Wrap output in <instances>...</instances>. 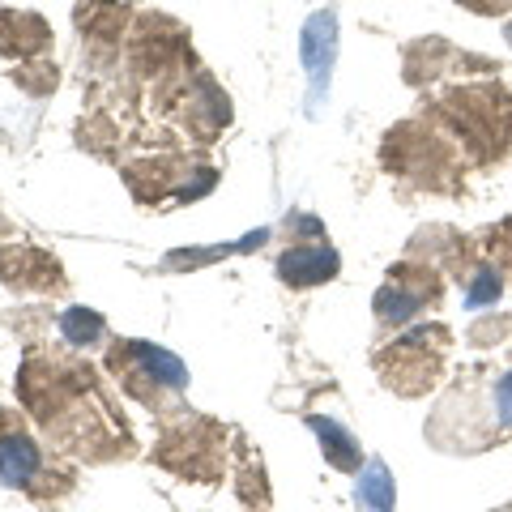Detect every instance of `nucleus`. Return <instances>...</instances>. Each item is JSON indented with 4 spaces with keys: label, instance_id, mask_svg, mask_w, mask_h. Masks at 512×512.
<instances>
[{
    "label": "nucleus",
    "instance_id": "4468645a",
    "mask_svg": "<svg viewBox=\"0 0 512 512\" xmlns=\"http://www.w3.org/2000/svg\"><path fill=\"white\" fill-rule=\"evenodd\" d=\"M99 333H103V320L94 316V312H82V308H77V312L64 316V338L77 342V346H82V342H94Z\"/></svg>",
    "mask_w": 512,
    "mask_h": 512
},
{
    "label": "nucleus",
    "instance_id": "ddd939ff",
    "mask_svg": "<svg viewBox=\"0 0 512 512\" xmlns=\"http://www.w3.org/2000/svg\"><path fill=\"white\" fill-rule=\"evenodd\" d=\"M508 333H512V316H508V312H487V316H478L474 325L466 329V346L491 350V346L508 342Z\"/></svg>",
    "mask_w": 512,
    "mask_h": 512
},
{
    "label": "nucleus",
    "instance_id": "f8f14e48",
    "mask_svg": "<svg viewBox=\"0 0 512 512\" xmlns=\"http://www.w3.org/2000/svg\"><path fill=\"white\" fill-rule=\"evenodd\" d=\"M478 248H483L487 261L500 269V278L512 286V214L500 218L495 227H487L483 235H478Z\"/></svg>",
    "mask_w": 512,
    "mask_h": 512
},
{
    "label": "nucleus",
    "instance_id": "9b49d317",
    "mask_svg": "<svg viewBox=\"0 0 512 512\" xmlns=\"http://www.w3.org/2000/svg\"><path fill=\"white\" fill-rule=\"evenodd\" d=\"M359 504L367 512H393V474L380 466V461H367V470L359 474Z\"/></svg>",
    "mask_w": 512,
    "mask_h": 512
},
{
    "label": "nucleus",
    "instance_id": "1a4fd4ad",
    "mask_svg": "<svg viewBox=\"0 0 512 512\" xmlns=\"http://www.w3.org/2000/svg\"><path fill=\"white\" fill-rule=\"evenodd\" d=\"M39 474V453L26 436H9L0 440V478L9 487H30V478Z\"/></svg>",
    "mask_w": 512,
    "mask_h": 512
},
{
    "label": "nucleus",
    "instance_id": "a211bd4d",
    "mask_svg": "<svg viewBox=\"0 0 512 512\" xmlns=\"http://www.w3.org/2000/svg\"><path fill=\"white\" fill-rule=\"evenodd\" d=\"M504 363H508V367H512V350H508V359H504Z\"/></svg>",
    "mask_w": 512,
    "mask_h": 512
},
{
    "label": "nucleus",
    "instance_id": "f3484780",
    "mask_svg": "<svg viewBox=\"0 0 512 512\" xmlns=\"http://www.w3.org/2000/svg\"><path fill=\"white\" fill-rule=\"evenodd\" d=\"M495 512H512V504H500V508H495Z\"/></svg>",
    "mask_w": 512,
    "mask_h": 512
},
{
    "label": "nucleus",
    "instance_id": "dca6fc26",
    "mask_svg": "<svg viewBox=\"0 0 512 512\" xmlns=\"http://www.w3.org/2000/svg\"><path fill=\"white\" fill-rule=\"evenodd\" d=\"M504 43H508V47H512V18H508V22H504Z\"/></svg>",
    "mask_w": 512,
    "mask_h": 512
},
{
    "label": "nucleus",
    "instance_id": "0eeeda50",
    "mask_svg": "<svg viewBox=\"0 0 512 512\" xmlns=\"http://www.w3.org/2000/svg\"><path fill=\"white\" fill-rule=\"evenodd\" d=\"M308 427L316 431L320 448H325V461H329L333 470H342V474H359V466H363V448H359V440L350 436V431H346L342 423L325 419V414H312Z\"/></svg>",
    "mask_w": 512,
    "mask_h": 512
},
{
    "label": "nucleus",
    "instance_id": "2eb2a0df",
    "mask_svg": "<svg viewBox=\"0 0 512 512\" xmlns=\"http://www.w3.org/2000/svg\"><path fill=\"white\" fill-rule=\"evenodd\" d=\"M461 9H470L474 18H508L512 13V0H457Z\"/></svg>",
    "mask_w": 512,
    "mask_h": 512
},
{
    "label": "nucleus",
    "instance_id": "423d86ee",
    "mask_svg": "<svg viewBox=\"0 0 512 512\" xmlns=\"http://www.w3.org/2000/svg\"><path fill=\"white\" fill-rule=\"evenodd\" d=\"M453 43L448 39H414L406 43V60H402V73H406V82L410 86H431V82H440V77L453 69Z\"/></svg>",
    "mask_w": 512,
    "mask_h": 512
},
{
    "label": "nucleus",
    "instance_id": "39448f33",
    "mask_svg": "<svg viewBox=\"0 0 512 512\" xmlns=\"http://www.w3.org/2000/svg\"><path fill=\"white\" fill-rule=\"evenodd\" d=\"M338 252H333L329 244H320V239H312V244H295V248H286L282 252V261H278V278L286 286H320V282H329V278H338Z\"/></svg>",
    "mask_w": 512,
    "mask_h": 512
},
{
    "label": "nucleus",
    "instance_id": "20e7f679",
    "mask_svg": "<svg viewBox=\"0 0 512 512\" xmlns=\"http://www.w3.org/2000/svg\"><path fill=\"white\" fill-rule=\"evenodd\" d=\"M448 346H453V329L448 325H410L397 333L389 346L376 350V376L397 397H427L444 376Z\"/></svg>",
    "mask_w": 512,
    "mask_h": 512
},
{
    "label": "nucleus",
    "instance_id": "9d476101",
    "mask_svg": "<svg viewBox=\"0 0 512 512\" xmlns=\"http://www.w3.org/2000/svg\"><path fill=\"white\" fill-rule=\"evenodd\" d=\"M504 286H508V282L500 278V269H495L487 256H483L474 274L461 282V291H466V295H461V303H466V308H495V299L504 295Z\"/></svg>",
    "mask_w": 512,
    "mask_h": 512
},
{
    "label": "nucleus",
    "instance_id": "f257e3e1",
    "mask_svg": "<svg viewBox=\"0 0 512 512\" xmlns=\"http://www.w3.org/2000/svg\"><path fill=\"white\" fill-rule=\"evenodd\" d=\"M512 440L504 419L500 393H495V367L474 363L440 393L436 410L427 419V444L453 457H478Z\"/></svg>",
    "mask_w": 512,
    "mask_h": 512
},
{
    "label": "nucleus",
    "instance_id": "6e6552de",
    "mask_svg": "<svg viewBox=\"0 0 512 512\" xmlns=\"http://www.w3.org/2000/svg\"><path fill=\"white\" fill-rule=\"evenodd\" d=\"M376 320L384 329H410L414 320H419L423 312H427V303L414 295V291H406V286H397V282H384L380 291H376Z\"/></svg>",
    "mask_w": 512,
    "mask_h": 512
},
{
    "label": "nucleus",
    "instance_id": "f03ea898",
    "mask_svg": "<svg viewBox=\"0 0 512 512\" xmlns=\"http://www.w3.org/2000/svg\"><path fill=\"white\" fill-rule=\"evenodd\" d=\"M431 120L457 141L466 163L474 167L504 163L512 154V90L500 86L495 77L491 82L448 86L431 103Z\"/></svg>",
    "mask_w": 512,
    "mask_h": 512
},
{
    "label": "nucleus",
    "instance_id": "7ed1b4c3",
    "mask_svg": "<svg viewBox=\"0 0 512 512\" xmlns=\"http://www.w3.org/2000/svg\"><path fill=\"white\" fill-rule=\"evenodd\" d=\"M384 167L423 192H457L466 180V154L436 120L397 124L380 146Z\"/></svg>",
    "mask_w": 512,
    "mask_h": 512
}]
</instances>
